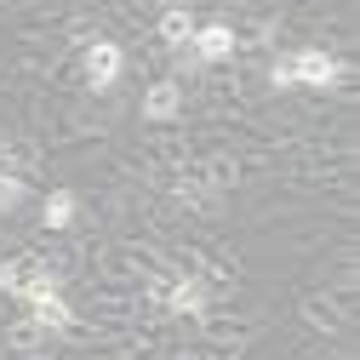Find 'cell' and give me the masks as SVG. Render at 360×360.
Returning a JSON list of instances; mask_svg holds the SVG:
<instances>
[{"label": "cell", "mask_w": 360, "mask_h": 360, "mask_svg": "<svg viewBox=\"0 0 360 360\" xmlns=\"http://www.w3.org/2000/svg\"><path fill=\"white\" fill-rule=\"evenodd\" d=\"M338 58L332 52H321V46H303V52H292V80L297 86H314V92H326V86H338Z\"/></svg>", "instance_id": "cell-1"}, {"label": "cell", "mask_w": 360, "mask_h": 360, "mask_svg": "<svg viewBox=\"0 0 360 360\" xmlns=\"http://www.w3.org/2000/svg\"><path fill=\"white\" fill-rule=\"evenodd\" d=\"M86 80H92L98 92H109L120 80V46L115 40H92V46H86Z\"/></svg>", "instance_id": "cell-2"}, {"label": "cell", "mask_w": 360, "mask_h": 360, "mask_svg": "<svg viewBox=\"0 0 360 360\" xmlns=\"http://www.w3.org/2000/svg\"><path fill=\"white\" fill-rule=\"evenodd\" d=\"M189 46H195V58H200V63H223V58H235L240 40H235V29H229V23H206V29H195Z\"/></svg>", "instance_id": "cell-3"}, {"label": "cell", "mask_w": 360, "mask_h": 360, "mask_svg": "<svg viewBox=\"0 0 360 360\" xmlns=\"http://www.w3.org/2000/svg\"><path fill=\"white\" fill-rule=\"evenodd\" d=\"M177 109H184V86L177 80H155L143 92V120H172Z\"/></svg>", "instance_id": "cell-4"}, {"label": "cell", "mask_w": 360, "mask_h": 360, "mask_svg": "<svg viewBox=\"0 0 360 360\" xmlns=\"http://www.w3.org/2000/svg\"><path fill=\"white\" fill-rule=\"evenodd\" d=\"M29 321H34L40 332H69L75 314H69V303H63V292H58V297H34V303H29Z\"/></svg>", "instance_id": "cell-5"}, {"label": "cell", "mask_w": 360, "mask_h": 360, "mask_svg": "<svg viewBox=\"0 0 360 360\" xmlns=\"http://www.w3.org/2000/svg\"><path fill=\"white\" fill-rule=\"evenodd\" d=\"M172 309L189 314V321H195V314H206V281H200V275H184V281L172 286Z\"/></svg>", "instance_id": "cell-6"}, {"label": "cell", "mask_w": 360, "mask_h": 360, "mask_svg": "<svg viewBox=\"0 0 360 360\" xmlns=\"http://www.w3.org/2000/svg\"><path fill=\"white\" fill-rule=\"evenodd\" d=\"M160 40H166V46H189V40H195L189 6H166V12H160Z\"/></svg>", "instance_id": "cell-7"}, {"label": "cell", "mask_w": 360, "mask_h": 360, "mask_svg": "<svg viewBox=\"0 0 360 360\" xmlns=\"http://www.w3.org/2000/svg\"><path fill=\"white\" fill-rule=\"evenodd\" d=\"M69 217H75V195L69 189L46 195V206H40V229H69Z\"/></svg>", "instance_id": "cell-8"}, {"label": "cell", "mask_w": 360, "mask_h": 360, "mask_svg": "<svg viewBox=\"0 0 360 360\" xmlns=\"http://www.w3.org/2000/svg\"><path fill=\"white\" fill-rule=\"evenodd\" d=\"M23 200H29V184L18 172H0V212H18Z\"/></svg>", "instance_id": "cell-9"}, {"label": "cell", "mask_w": 360, "mask_h": 360, "mask_svg": "<svg viewBox=\"0 0 360 360\" xmlns=\"http://www.w3.org/2000/svg\"><path fill=\"white\" fill-rule=\"evenodd\" d=\"M29 269H34V257H6V263H0V292H23Z\"/></svg>", "instance_id": "cell-10"}, {"label": "cell", "mask_w": 360, "mask_h": 360, "mask_svg": "<svg viewBox=\"0 0 360 360\" xmlns=\"http://www.w3.org/2000/svg\"><path fill=\"white\" fill-rule=\"evenodd\" d=\"M269 80H275V92H292V58H275V63H269Z\"/></svg>", "instance_id": "cell-11"}, {"label": "cell", "mask_w": 360, "mask_h": 360, "mask_svg": "<svg viewBox=\"0 0 360 360\" xmlns=\"http://www.w3.org/2000/svg\"><path fill=\"white\" fill-rule=\"evenodd\" d=\"M34 338H40V326H34V321H18V326H12V343H18V349H29Z\"/></svg>", "instance_id": "cell-12"}, {"label": "cell", "mask_w": 360, "mask_h": 360, "mask_svg": "<svg viewBox=\"0 0 360 360\" xmlns=\"http://www.w3.org/2000/svg\"><path fill=\"white\" fill-rule=\"evenodd\" d=\"M166 6H184V0H166Z\"/></svg>", "instance_id": "cell-13"}, {"label": "cell", "mask_w": 360, "mask_h": 360, "mask_svg": "<svg viewBox=\"0 0 360 360\" xmlns=\"http://www.w3.org/2000/svg\"><path fill=\"white\" fill-rule=\"evenodd\" d=\"M29 360H40V354H29Z\"/></svg>", "instance_id": "cell-14"}]
</instances>
